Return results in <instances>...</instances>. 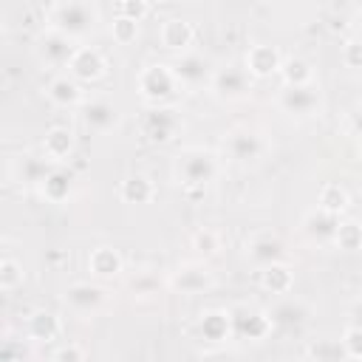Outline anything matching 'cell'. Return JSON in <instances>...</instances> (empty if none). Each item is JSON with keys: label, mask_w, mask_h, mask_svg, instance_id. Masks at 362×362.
<instances>
[{"label": "cell", "mask_w": 362, "mask_h": 362, "mask_svg": "<svg viewBox=\"0 0 362 362\" xmlns=\"http://www.w3.org/2000/svg\"><path fill=\"white\" fill-rule=\"evenodd\" d=\"M218 173H221L218 156L204 147H187L184 153L175 156V164H173V175L187 192L206 189L218 178Z\"/></svg>", "instance_id": "1"}, {"label": "cell", "mask_w": 362, "mask_h": 362, "mask_svg": "<svg viewBox=\"0 0 362 362\" xmlns=\"http://www.w3.org/2000/svg\"><path fill=\"white\" fill-rule=\"evenodd\" d=\"M99 11L90 0H57L48 11V28L68 34L71 40H85L96 28Z\"/></svg>", "instance_id": "2"}, {"label": "cell", "mask_w": 362, "mask_h": 362, "mask_svg": "<svg viewBox=\"0 0 362 362\" xmlns=\"http://www.w3.org/2000/svg\"><path fill=\"white\" fill-rule=\"evenodd\" d=\"M136 88H139V96L147 102V105H173V99L181 93V82L173 71V65L167 62H153V65H144L139 71V79H136Z\"/></svg>", "instance_id": "3"}, {"label": "cell", "mask_w": 362, "mask_h": 362, "mask_svg": "<svg viewBox=\"0 0 362 362\" xmlns=\"http://www.w3.org/2000/svg\"><path fill=\"white\" fill-rule=\"evenodd\" d=\"M229 314H232V339L260 342L274 328L272 314L266 308H260V305H252V303H240V305L229 308Z\"/></svg>", "instance_id": "4"}, {"label": "cell", "mask_w": 362, "mask_h": 362, "mask_svg": "<svg viewBox=\"0 0 362 362\" xmlns=\"http://www.w3.org/2000/svg\"><path fill=\"white\" fill-rule=\"evenodd\" d=\"M277 107L291 119H311L322 107L320 88L311 85H283L277 93Z\"/></svg>", "instance_id": "5"}, {"label": "cell", "mask_w": 362, "mask_h": 362, "mask_svg": "<svg viewBox=\"0 0 362 362\" xmlns=\"http://www.w3.org/2000/svg\"><path fill=\"white\" fill-rule=\"evenodd\" d=\"M181 127H184L181 113L173 105H150V110L141 122V133L153 144H170L181 133Z\"/></svg>", "instance_id": "6"}, {"label": "cell", "mask_w": 362, "mask_h": 362, "mask_svg": "<svg viewBox=\"0 0 362 362\" xmlns=\"http://www.w3.org/2000/svg\"><path fill=\"white\" fill-rule=\"evenodd\" d=\"M263 150H266V141L252 127H232L223 136V156L235 164H252L263 156Z\"/></svg>", "instance_id": "7"}, {"label": "cell", "mask_w": 362, "mask_h": 362, "mask_svg": "<svg viewBox=\"0 0 362 362\" xmlns=\"http://www.w3.org/2000/svg\"><path fill=\"white\" fill-rule=\"evenodd\" d=\"M209 88L218 99L235 102V99H243L252 90V74L246 71V65H223V68H215V74L209 79Z\"/></svg>", "instance_id": "8"}, {"label": "cell", "mask_w": 362, "mask_h": 362, "mask_svg": "<svg viewBox=\"0 0 362 362\" xmlns=\"http://www.w3.org/2000/svg\"><path fill=\"white\" fill-rule=\"evenodd\" d=\"M76 48H79L76 40H71L68 34H62L57 28H45L37 37V57L48 68H68V62H71Z\"/></svg>", "instance_id": "9"}, {"label": "cell", "mask_w": 362, "mask_h": 362, "mask_svg": "<svg viewBox=\"0 0 362 362\" xmlns=\"http://www.w3.org/2000/svg\"><path fill=\"white\" fill-rule=\"evenodd\" d=\"M173 71H175V76H178V82H181L184 88H201V85H206V82L212 79V74H215L209 57H204V54H198V51H184V54H178V59L173 62Z\"/></svg>", "instance_id": "10"}, {"label": "cell", "mask_w": 362, "mask_h": 362, "mask_svg": "<svg viewBox=\"0 0 362 362\" xmlns=\"http://www.w3.org/2000/svg\"><path fill=\"white\" fill-rule=\"evenodd\" d=\"M170 288L178 294H204L212 288V272L204 263H181L170 274Z\"/></svg>", "instance_id": "11"}, {"label": "cell", "mask_w": 362, "mask_h": 362, "mask_svg": "<svg viewBox=\"0 0 362 362\" xmlns=\"http://www.w3.org/2000/svg\"><path fill=\"white\" fill-rule=\"evenodd\" d=\"M246 257L257 269H263L269 263H280V260H286V243L274 232H257L246 240Z\"/></svg>", "instance_id": "12"}, {"label": "cell", "mask_w": 362, "mask_h": 362, "mask_svg": "<svg viewBox=\"0 0 362 362\" xmlns=\"http://www.w3.org/2000/svg\"><path fill=\"white\" fill-rule=\"evenodd\" d=\"M105 68H107V62H105L102 51L93 48V45H79L74 51L71 62H68V74L74 79H79V82H96V79H102Z\"/></svg>", "instance_id": "13"}, {"label": "cell", "mask_w": 362, "mask_h": 362, "mask_svg": "<svg viewBox=\"0 0 362 362\" xmlns=\"http://www.w3.org/2000/svg\"><path fill=\"white\" fill-rule=\"evenodd\" d=\"M243 65H246V71H249L252 76L266 79V76H272V74H280L283 57H280V51H277L274 45H269V42H257V45H252V48L246 51Z\"/></svg>", "instance_id": "14"}, {"label": "cell", "mask_w": 362, "mask_h": 362, "mask_svg": "<svg viewBox=\"0 0 362 362\" xmlns=\"http://www.w3.org/2000/svg\"><path fill=\"white\" fill-rule=\"evenodd\" d=\"M82 124L93 133H107L116 127L119 122V110L113 102L107 99H90V102H82Z\"/></svg>", "instance_id": "15"}, {"label": "cell", "mask_w": 362, "mask_h": 362, "mask_svg": "<svg viewBox=\"0 0 362 362\" xmlns=\"http://www.w3.org/2000/svg\"><path fill=\"white\" fill-rule=\"evenodd\" d=\"M65 305L76 314H93L105 303V288L96 283H74L65 288Z\"/></svg>", "instance_id": "16"}, {"label": "cell", "mask_w": 362, "mask_h": 362, "mask_svg": "<svg viewBox=\"0 0 362 362\" xmlns=\"http://www.w3.org/2000/svg\"><path fill=\"white\" fill-rule=\"evenodd\" d=\"M158 40H161V45H164L167 51L184 54V51H189L192 40H195V28H192V23L184 20V17H170V20L161 23Z\"/></svg>", "instance_id": "17"}, {"label": "cell", "mask_w": 362, "mask_h": 362, "mask_svg": "<svg viewBox=\"0 0 362 362\" xmlns=\"http://www.w3.org/2000/svg\"><path fill=\"white\" fill-rule=\"evenodd\" d=\"M74 150H76V139H74L71 127H65V124L48 127V133L42 139V156H48L54 164H62L74 156Z\"/></svg>", "instance_id": "18"}, {"label": "cell", "mask_w": 362, "mask_h": 362, "mask_svg": "<svg viewBox=\"0 0 362 362\" xmlns=\"http://www.w3.org/2000/svg\"><path fill=\"white\" fill-rule=\"evenodd\" d=\"M45 93H48V99H51L57 107H76V105L85 102V96H82V82L74 79L71 74L54 76V79L48 82Z\"/></svg>", "instance_id": "19"}, {"label": "cell", "mask_w": 362, "mask_h": 362, "mask_svg": "<svg viewBox=\"0 0 362 362\" xmlns=\"http://www.w3.org/2000/svg\"><path fill=\"white\" fill-rule=\"evenodd\" d=\"M198 334L206 342H226L232 339V314L226 308H209L198 320Z\"/></svg>", "instance_id": "20"}, {"label": "cell", "mask_w": 362, "mask_h": 362, "mask_svg": "<svg viewBox=\"0 0 362 362\" xmlns=\"http://www.w3.org/2000/svg\"><path fill=\"white\" fill-rule=\"evenodd\" d=\"M37 189H40V195H42L48 204H62V201H68V195H71V189H74V173H68L65 167L54 164Z\"/></svg>", "instance_id": "21"}, {"label": "cell", "mask_w": 362, "mask_h": 362, "mask_svg": "<svg viewBox=\"0 0 362 362\" xmlns=\"http://www.w3.org/2000/svg\"><path fill=\"white\" fill-rule=\"evenodd\" d=\"M337 226H339V215H337V212H328V209H322V206L311 209V212L303 218L305 235L314 238V240H320V243H334Z\"/></svg>", "instance_id": "22"}, {"label": "cell", "mask_w": 362, "mask_h": 362, "mask_svg": "<svg viewBox=\"0 0 362 362\" xmlns=\"http://www.w3.org/2000/svg\"><path fill=\"white\" fill-rule=\"evenodd\" d=\"M260 288L269 291V294H288L294 288V272L286 260L280 263H269L260 269V277H257Z\"/></svg>", "instance_id": "23"}, {"label": "cell", "mask_w": 362, "mask_h": 362, "mask_svg": "<svg viewBox=\"0 0 362 362\" xmlns=\"http://www.w3.org/2000/svg\"><path fill=\"white\" fill-rule=\"evenodd\" d=\"M272 322L280 325V328H300L308 322V305L300 300V297H283L272 311Z\"/></svg>", "instance_id": "24"}, {"label": "cell", "mask_w": 362, "mask_h": 362, "mask_svg": "<svg viewBox=\"0 0 362 362\" xmlns=\"http://www.w3.org/2000/svg\"><path fill=\"white\" fill-rule=\"evenodd\" d=\"M88 269H90L93 277L107 280V277H116L124 269V260H122L119 249H113V246H96L90 252V257H88Z\"/></svg>", "instance_id": "25"}, {"label": "cell", "mask_w": 362, "mask_h": 362, "mask_svg": "<svg viewBox=\"0 0 362 362\" xmlns=\"http://www.w3.org/2000/svg\"><path fill=\"white\" fill-rule=\"evenodd\" d=\"M51 167H54V161L48 156H42V158H37V156H20L14 161V175L25 187H40Z\"/></svg>", "instance_id": "26"}, {"label": "cell", "mask_w": 362, "mask_h": 362, "mask_svg": "<svg viewBox=\"0 0 362 362\" xmlns=\"http://www.w3.org/2000/svg\"><path fill=\"white\" fill-rule=\"evenodd\" d=\"M25 331H28V337H31V339H37V342H51V339H57V337H59L62 322H59V317H57L54 311L37 308V311L25 320Z\"/></svg>", "instance_id": "27"}, {"label": "cell", "mask_w": 362, "mask_h": 362, "mask_svg": "<svg viewBox=\"0 0 362 362\" xmlns=\"http://www.w3.org/2000/svg\"><path fill=\"white\" fill-rule=\"evenodd\" d=\"M119 195H122L124 204H150L153 195H156V187L144 173H130V175L122 178Z\"/></svg>", "instance_id": "28"}, {"label": "cell", "mask_w": 362, "mask_h": 362, "mask_svg": "<svg viewBox=\"0 0 362 362\" xmlns=\"http://www.w3.org/2000/svg\"><path fill=\"white\" fill-rule=\"evenodd\" d=\"M283 85H311L314 82V65L303 57H286L280 65Z\"/></svg>", "instance_id": "29"}, {"label": "cell", "mask_w": 362, "mask_h": 362, "mask_svg": "<svg viewBox=\"0 0 362 362\" xmlns=\"http://www.w3.org/2000/svg\"><path fill=\"white\" fill-rule=\"evenodd\" d=\"M348 204H351V195L342 184H325L317 195V206H322L328 212H337V215H342L348 209Z\"/></svg>", "instance_id": "30"}, {"label": "cell", "mask_w": 362, "mask_h": 362, "mask_svg": "<svg viewBox=\"0 0 362 362\" xmlns=\"http://www.w3.org/2000/svg\"><path fill=\"white\" fill-rule=\"evenodd\" d=\"M334 246L342 252L362 249V223L359 221H339L337 235H334Z\"/></svg>", "instance_id": "31"}, {"label": "cell", "mask_w": 362, "mask_h": 362, "mask_svg": "<svg viewBox=\"0 0 362 362\" xmlns=\"http://www.w3.org/2000/svg\"><path fill=\"white\" fill-rule=\"evenodd\" d=\"M110 37H113V42H119V45H130V42H136V37H139V23L130 20V17H124V14H119V17L110 23Z\"/></svg>", "instance_id": "32"}, {"label": "cell", "mask_w": 362, "mask_h": 362, "mask_svg": "<svg viewBox=\"0 0 362 362\" xmlns=\"http://www.w3.org/2000/svg\"><path fill=\"white\" fill-rule=\"evenodd\" d=\"M192 249L201 255V257H212L221 252V232L215 229H198L192 235Z\"/></svg>", "instance_id": "33"}, {"label": "cell", "mask_w": 362, "mask_h": 362, "mask_svg": "<svg viewBox=\"0 0 362 362\" xmlns=\"http://www.w3.org/2000/svg\"><path fill=\"white\" fill-rule=\"evenodd\" d=\"M20 283H23V266L14 257H3L0 260V288L14 291Z\"/></svg>", "instance_id": "34"}, {"label": "cell", "mask_w": 362, "mask_h": 362, "mask_svg": "<svg viewBox=\"0 0 362 362\" xmlns=\"http://www.w3.org/2000/svg\"><path fill=\"white\" fill-rule=\"evenodd\" d=\"M308 356L311 359H317V362H331V359H342L345 356V348H342V342H334V339H320V342H314L311 348H308Z\"/></svg>", "instance_id": "35"}, {"label": "cell", "mask_w": 362, "mask_h": 362, "mask_svg": "<svg viewBox=\"0 0 362 362\" xmlns=\"http://www.w3.org/2000/svg\"><path fill=\"white\" fill-rule=\"evenodd\" d=\"M339 57H342V65L345 68H354V71H362V37H348L345 42H342V51H339Z\"/></svg>", "instance_id": "36"}, {"label": "cell", "mask_w": 362, "mask_h": 362, "mask_svg": "<svg viewBox=\"0 0 362 362\" xmlns=\"http://www.w3.org/2000/svg\"><path fill=\"white\" fill-rule=\"evenodd\" d=\"M342 348H345V356L348 359H362V325H348L345 334H342Z\"/></svg>", "instance_id": "37"}, {"label": "cell", "mask_w": 362, "mask_h": 362, "mask_svg": "<svg viewBox=\"0 0 362 362\" xmlns=\"http://www.w3.org/2000/svg\"><path fill=\"white\" fill-rule=\"evenodd\" d=\"M119 14L141 23L150 14V0H119Z\"/></svg>", "instance_id": "38"}, {"label": "cell", "mask_w": 362, "mask_h": 362, "mask_svg": "<svg viewBox=\"0 0 362 362\" xmlns=\"http://www.w3.org/2000/svg\"><path fill=\"white\" fill-rule=\"evenodd\" d=\"M54 359L57 362H82L85 359V348H79V345H62V348H57L54 351Z\"/></svg>", "instance_id": "39"}, {"label": "cell", "mask_w": 362, "mask_h": 362, "mask_svg": "<svg viewBox=\"0 0 362 362\" xmlns=\"http://www.w3.org/2000/svg\"><path fill=\"white\" fill-rule=\"evenodd\" d=\"M345 124H348V130H351L354 136H359V139H362V105H356V107H351V110H348Z\"/></svg>", "instance_id": "40"}, {"label": "cell", "mask_w": 362, "mask_h": 362, "mask_svg": "<svg viewBox=\"0 0 362 362\" xmlns=\"http://www.w3.org/2000/svg\"><path fill=\"white\" fill-rule=\"evenodd\" d=\"M133 291H136V294H150V277L133 280Z\"/></svg>", "instance_id": "41"}, {"label": "cell", "mask_w": 362, "mask_h": 362, "mask_svg": "<svg viewBox=\"0 0 362 362\" xmlns=\"http://www.w3.org/2000/svg\"><path fill=\"white\" fill-rule=\"evenodd\" d=\"M351 322H354V325H362V300H356V303L351 305Z\"/></svg>", "instance_id": "42"}, {"label": "cell", "mask_w": 362, "mask_h": 362, "mask_svg": "<svg viewBox=\"0 0 362 362\" xmlns=\"http://www.w3.org/2000/svg\"><path fill=\"white\" fill-rule=\"evenodd\" d=\"M354 31H356V37H362V14H356V20H354Z\"/></svg>", "instance_id": "43"}]
</instances>
